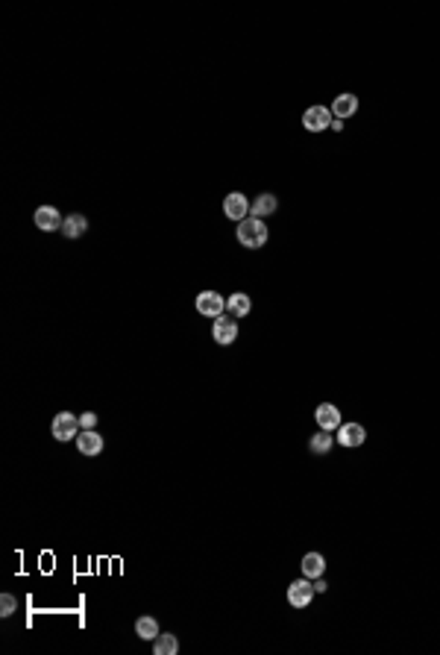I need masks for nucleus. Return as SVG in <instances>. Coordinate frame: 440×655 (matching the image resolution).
I'll list each match as a JSON object with an SVG mask.
<instances>
[{
    "instance_id": "nucleus-9",
    "label": "nucleus",
    "mask_w": 440,
    "mask_h": 655,
    "mask_svg": "<svg viewBox=\"0 0 440 655\" xmlns=\"http://www.w3.org/2000/svg\"><path fill=\"white\" fill-rule=\"evenodd\" d=\"M32 221H36L38 229H44V233H56V229H62V215L56 206H38L36 215H32Z\"/></svg>"
},
{
    "instance_id": "nucleus-14",
    "label": "nucleus",
    "mask_w": 440,
    "mask_h": 655,
    "mask_svg": "<svg viewBox=\"0 0 440 655\" xmlns=\"http://www.w3.org/2000/svg\"><path fill=\"white\" fill-rule=\"evenodd\" d=\"M323 573H326L323 552H305L302 555V576H308V579H320Z\"/></svg>"
},
{
    "instance_id": "nucleus-22",
    "label": "nucleus",
    "mask_w": 440,
    "mask_h": 655,
    "mask_svg": "<svg viewBox=\"0 0 440 655\" xmlns=\"http://www.w3.org/2000/svg\"><path fill=\"white\" fill-rule=\"evenodd\" d=\"M326 588H329V585H326V579H323V576H320V579H314V591H317V594H323Z\"/></svg>"
},
{
    "instance_id": "nucleus-10",
    "label": "nucleus",
    "mask_w": 440,
    "mask_h": 655,
    "mask_svg": "<svg viewBox=\"0 0 440 655\" xmlns=\"http://www.w3.org/2000/svg\"><path fill=\"white\" fill-rule=\"evenodd\" d=\"M314 420H317V427L320 429H326V432H335L340 423V411H338V406H332V402H323V406H317V411H314Z\"/></svg>"
},
{
    "instance_id": "nucleus-15",
    "label": "nucleus",
    "mask_w": 440,
    "mask_h": 655,
    "mask_svg": "<svg viewBox=\"0 0 440 655\" xmlns=\"http://www.w3.org/2000/svg\"><path fill=\"white\" fill-rule=\"evenodd\" d=\"M252 309V300L247 297L244 291H235V294H229V300H226V312L232 314V318H247Z\"/></svg>"
},
{
    "instance_id": "nucleus-3",
    "label": "nucleus",
    "mask_w": 440,
    "mask_h": 655,
    "mask_svg": "<svg viewBox=\"0 0 440 655\" xmlns=\"http://www.w3.org/2000/svg\"><path fill=\"white\" fill-rule=\"evenodd\" d=\"M332 121H335V115H332V109H326V106H311V109H305V115H302V127L308 133H323L326 127H332Z\"/></svg>"
},
{
    "instance_id": "nucleus-20",
    "label": "nucleus",
    "mask_w": 440,
    "mask_h": 655,
    "mask_svg": "<svg viewBox=\"0 0 440 655\" xmlns=\"http://www.w3.org/2000/svg\"><path fill=\"white\" fill-rule=\"evenodd\" d=\"M15 608H18V603H15L12 594H3V597H0V614H3V617H12Z\"/></svg>"
},
{
    "instance_id": "nucleus-8",
    "label": "nucleus",
    "mask_w": 440,
    "mask_h": 655,
    "mask_svg": "<svg viewBox=\"0 0 440 655\" xmlns=\"http://www.w3.org/2000/svg\"><path fill=\"white\" fill-rule=\"evenodd\" d=\"M338 441H340V447H346V450H355V447H361L367 441V429L361 427V423H340Z\"/></svg>"
},
{
    "instance_id": "nucleus-17",
    "label": "nucleus",
    "mask_w": 440,
    "mask_h": 655,
    "mask_svg": "<svg viewBox=\"0 0 440 655\" xmlns=\"http://www.w3.org/2000/svg\"><path fill=\"white\" fill-rule=\"evenodd\" d=\"M153 652L156 655H176L179 652V641L170 632H159V638L153 641Z\"/></svg>"
},
{
    "instance_id": "nucleus-12",
    "label": "nucleus",
    "mask_w": 440,
    "mask_h": 655,
    "mask_svg": "<svg viewBox=\"0 0 440 655\" xmlns=\"http://www.w3.org/2000/svg\"><path fill=\"white\" fill-rule=\"evenodd\" d=\"M358 112V97L355 94H338L335 97V103H332V115L338 118V121H344V118H352Z\"/></svg>"
},
{
    "instance_id": "nucleus-6",
    "label": "nucleus",
    "mask_w": 440,
    "mask_h": 655,
    "mask_svg": "<svg viewBox=\"0 0 440 655\" xmlns=\"http://www.w3.org/2000/svg\"><path fill=\"white\" fill-rule=\"evenodd\" d=\"M197 312L206 314V318H220V314H226V300L217 291H203L197 297Z\"/></svg>"
},
{
    "instance_id": "nucleus-19",
    "label": "nucleus",
    "mask_w": 440,
    "mask_h": 655,
    "mask_svg": "<svg viewBox=\"0 0 440 655\" xmlns=\"http://www.w3.org/2000/svg\"><path fill=\"white\" fill-rule=\"evenodd\" d=\"M308 447H311V453H314V455H326L329 450H332V432L320 429L311 441H308Z\"/></svg>"
},
{
    "instance_id": "nucleus-16",
    "label": "nucleus",
    "mask_w": 440,
    "mask_h": 655,
    "mask_svg": "<svg viewBox=\"0 0 440 655\" xmlns=\"http://www.w3.org/2000/svg\"><path fill=\"white\" fill-rule=\"evenodd\" d=\"M279 209V200L276 194H258L256 200H252V217H267V215H276Z\"/></svg>"
},
{
    "instance_id": "nucleus-5",
    "label": "nucleus",
    "mask_w": 440,
    "mask_h": 655,
    "mask_svg": "<svg viewBox=\"0 0 440 655\" xmlns=\"http://www.w3.org/2000/svg\"><path fill=\"white\" fill-rule=\"evenodd\" d=\"M80 418H74L71 411H59L56 418H53V438L56 441H71L76 438V432H80Z\"/></svg>"
},
{
    "instance_id": "nucleus-21",
    "label": "nucleus",
    "mask_w": 440,
    "mask_h": 655,
    "mask_svg": "<svg viewBox=\"0 0 440 655\" xmlns=\"http://www.w3.org/2000/svg\"><path fill=\"white\" fill-rule=\"evenodd\" d=\"M80 427H82V429H94V427H97V414H94V411H85L82 418H80Z\"/></svg>"
},
{
    "instance_id": "nucleus-18",
    "label": "nucleus",
    "mask_w": 440,
    "mask_h": 655,
    "mask_svg": "<svg viewBox=\"0 0 440 655\" xmlns=\"http://www.w3.org/2000/svg\"><path fill=\"white\" fill-rule=\"evenodd\" d=\"M135 635L144 638V641H156V638H159V620L150 617V614L138 617V620H135Z\"/></svg>"
},
{
    "instance_id": "nucleus-13",
    "label": "nucleus",
    "mask_w": 440,
    "mask_h": 655,
    "mask_svg": "<svg viewBox=\"0 0 440 655\" xmlns=\"http://www.w3.org/2000/svg\"><path fill=\"white\" fill-rule=\"evenodd\" d=\"M59 233L65 235V238H80V235H85L88 233V217L85 215H80V212H74V215H68L65 217V224H62V229Z\"/></svg>"
},
{
    "instance_id": "nucleus-1",
    "label": "nucleus",
    "mask_w": 440,
    "mask_h": 655,
    "mask_svg": "<svg viewBox=\"0 0 440 655\" xmlns=\"http://www.w3.org/2000/svg\"><path fill=\"white\" fill-rule=\"evenodd\" d=\"M238 241L244 244V247H250V250H258V247H264L267 244V224L261 221V217H247V221H241L238 224Z\"/></svg>"
},
{
    "instance_id": "nucleus-2",
    "label": "nucleus",
    "mask_w": 440,
    "mask_h": 655,
    "mask_svg": "<svg viewBox=\"0 0 440 655\" xmlns=\"http://www.w3.org/2000/svg\"><path fill=\"white\" fill-rule=\"evenodd\" d=\"M252 212V206L247 200V194H241V191H232V194H226V200H223V215L229 217V221H247Z\"/></svg>"
},
{
    "instance_id": "nucleus-7",
    "label": "nucleus",
    "mask_w": 440,
    "mask_h": 655,
    "mask_svg": "<svg viewBox=\"0 0 440 655\" xmlns=\"http://www.w3.org/2000/svg\"><path fill=\"white\" fill-rule=\"evenodd\" d=\"M212 335H214V341L217 344H223L229 347L238 338V323L232 314H220V318H214V326H212Z\"/></svg>"
},
{
    "instance_id": "nucleus-4",
    "label": "nucleus",
    "mask_w": 440,
    "mask_h": 655,
    "mask_svg": "<svg viewBox=\"0 0 440 655\" xmlns=\"http://www.w3.org/2000/svg\"><path fill=\"white\" fill-rule=\"evenodd\" d=\"M314 579H308V576H302V579H296L288 585V603L294 608H305L308 603L314 599Z\"/></svg>"
},
{
    "instance_id": "nucleus-11",
    "label": "nucleus",
    "mask_w": 440,
    "mask_h": 655,
    "mask_svg": "<svg viewBox=\"0 0 440 655\" xmlns=\"http://www.w3.org/2000/svg\"><path fill=\"white\" fill-rule=\"evenodd\" d=\"M76 450L82 455H100L103 453V435H97L94 429H82L76 435Z\"/></svg>"
}]
</instances>
